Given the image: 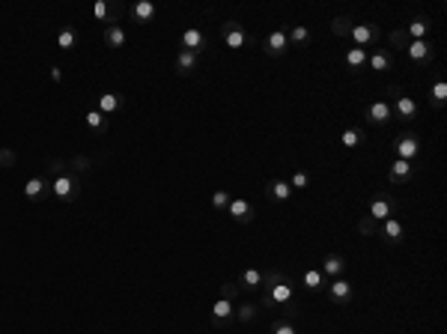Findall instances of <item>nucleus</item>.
Listing matches in <instances>:
<instances>
[{
    "label": "nucleus",
    "instance_id": "obj_1",
    "mask_svg": "<svg viewBox=\"0 0 447 334\" xmlns=\"http://www.w3.org/2000/svg\"><path fill=\"white\" fill-rule=\"evenodd\" d=\"M51 191H54L60 200H72V197H75V182H72V176H57L54 185H51Z\"/></svg>",
    "mask_w": 447,
    "mask_h": 334
},
{
    "label": "nucleus",
    "instance_id": "obj_2",
    "mask_svg": "<svg viewBox=\"0 0 447 334\" xmlns=\"http://www.w3.org/2000/svg\"><path fill=\"white\" fill-rule=\"evenodd\" d=\"M120 104H123V96H117V93L98 96V110L101 114H114V110H120Z\"/></svg>",
    "mask_w": 447,
    "mask_h": 334
},
{
    "label": "nucleus",
    "instance_id": "obj_3",
    "mask_svg": "<svg viewBox=\"0 0 447 334\" xmlns=\"http://www.w3.org/2000/svg\"><path fill=\"white\" fill-rule=\"evenodd\" d=\"M131 12H134L137 21H149V18L155 15V3H152V0H140V3H134Z\"/></svg>",
    "mask_w": 447,
    "mask_h": 334
},
{
    "label": "nucleus",
    "instance_id": "obj_4",
    "mask_svg": "<svg viewBox=\"0 0 447 334\" xmlns=\"http://www.w3.org/2000/svg\"><path fill=\"white\" fill-rule=\"evenodd\" d=\"M182 45H185V51H194V54H197V48L203 45V33H200L197 27L185 30V33H182Z\"/></svg>",
    "mask_w": 447,
    "mask_h": 334
},
{
    "label": "nucleus",
    "instance_id": "obj_5",
    "mask_svg": "<svg viewBox=\"0 0 447 334\" xmlns=\"http://www.w3.org/2000/svg\"><path fill=\"white\" fill-rule=\"evenodd\" d=\"M42 191H45V179H42V176H33V179H27V185H24V194H27L30 200H36Z\"/></svg>",
    "mask_w": 447,
    "mask_h": 334
},
{
    "label": "nucleus",
    "instance_id": "obj_6",
    "mask_svg": "<svg viewBox=\"0 0 447 334\" xmlns=\"http://www.w3.org/2000/svg\"><path fill=\"white\" fill-rule=\"evenodd\" d=\"M397 152H400V158H406V161H409V158L417 152V140H415V137H403V140H400V146H397Z\"/></svg>",
    "mask_w": 447,
    "mask_h": 334
},
{
    "label": "nucleus",
    "instance_id": "obj_7",
    "mask_svg": "<svg viewBox=\"0 0 447 334\" xmlns=\"http://www.w3.org/2000/svg\"><path fill=\"white\" fill-rule=\"evenodd\" d=\"M233 313V304H230V299H218L215 304H212V319H227Z\"/></svg>",
    "mask_w": 447,
    "mask_h": 334
},
{
    "label": "nucleus",
    "instance_id": "obj_8",
    "mask_svg": "<svg viewBox=\"0 0 447 334\" xmlns=\"http://www.w3.org/2000/svg\"><path fill=\"white\" fill-rule=\"evenodd\" d=\"M248 212H251V203L248 200H242V197L239 200H230V215L233 218H248Z\"/></svg>",
    "mask_w": 447,
    "mask_h": 334
},
{
    "label": "nucleus",
    "instance_id": "obj_9",
    "mask_svg": "<svg viewBox=\"0 0 447 334\" xmlns=\"http://www.w3.org/2000/svg\"><path fill=\"white\" fill-rule=\"evenodd\" d=\"M75 42H78L75 30H69V27H66V30H60V36H57V45H60L63 51H72V48H75Z\"/></svg>",
    "mask_w": 447,
    "mask_h": 334
},
{
    "label": "nucleus",
    "instance_id": "obj_10",
    "mask_svg": "<svg viewBox=\"0 0 447 334\" xmlns=\"http://www.w3.org/2000/svg\"><path fill=\"white\" fill-rule=\"evenodd\" d=\"M107 45H110V48L126 45V30H123V27H107Z\"/></svg>",
    "mask_w": 447,
    "mask_h": 334
},
{
    "label": "nucleus",
    "instance_id": "obj_11",
    "mask_svg": "<svg viewBox=\"0 0 447 334\" xmlns=\"http://www.w3.org/2000/svg\"><path fill=\"white\" fill-rule=\"evenodd\" d=\"M227 45H230V48H242V45H245V33H242L239 27L230 24V27H227Z\"/></svg>",
    "mask_w": 447,
    "mask_h": 334
},
{
    "label": "nucleus",
    "instance_id": "obj_12",
    "mask_svg": "<svg viewBox=\"0 0 447 334\" xmlns=\"http://www.w3.org/2000/svg\"><path fill=\"white\" fill-rule=\"evenodd\" d=\"M370 117H373V120H376V123H384V120H387V117H390V107H387V104H384V101H376V104H373V107H370Z\"/></svg>",
    "mask_w": 447,
    "mask_h": 334
},
{
    "label": "nucleus",
    "instance_id": "obj_13",
    "mask_svg": "<svg viewBox=\"0 0 447 334\" xmlns=\"http://www.w3.org/2000/svg\"><path fill=\"white\" fill-rule=\"evenodd\" d=\"M352 36H355V42H358V45H367V42L373 39V30H370L367 24H358V27L352 30Z\"/></svg>",
    "mask_w": 447,
    "mask_h": 334
},
{
    "label": "nucleus",
    "instance_id": "obj_14",
    "mask_svg": "<svg viewBox=\"0 0 447 334\" xmlns=\"http://www.w3.org/2000/svg\"><path fill=\"white\" fill-rule=\"evenodd\" d=\"M409 54H412L415 60H423V57L429 54V45H426L423 39H415V42H412V48H409Z\"/></svg>",
    "mask_w": 447,
    "mask_h": 334
},
{
    "label": "nucleus",
    "instance_id": "obj_15",
    "mask_svg": "<svg viewBox=\"0 0 447 334\" xmlns=\"http://www.w3.org/2000/svg\"><path fill=\"white\" fill-rule=\"evenodd\" d=\"M84 120H87V126H90L93 132H98V129H104V114H101V110H90V114H87Z\"/></svg>",
    "mask_w": 447,
    "mask_h": 334
},
{
    "label": "nucleus",
    "instance_id": "obj_16",
    "mask_svg": "<svg viewBox=\"0 0 447 334\" xmlns=\"http://www.w3.org/2000/svg\"><path fill=\"white\" fill-rule=\"evenodd\" d=\"M271 299L274 301H289L292 299V287H289V284H277V287L271 290Z\"/></svg>",
    "mask_w": 447,
    "mask_h": 334
},
{
    "label": "nucleus",
    "instance_id": "obj_17",
    "mask_svg": "<svg viewBox=\"0 0 447 334\" xmlns=\"http://www.w3.org/2000/svg\"><path fill=\"white\" fill-rule=\"evenodd\" d=\"M268 48H271V51H284V48H287V33L274 30V33L268 36Z\"/></svg>",
    "mask_w": 447,
    "mask_h": 334
},
{
    "label": "nucleus",
    "instance_id": "obj_18",
    "mask_svg": "<svg viewBox=\"0 0 447 334\" xmlns=\"http://www.w3.org/2000/svg\"><path fill=\"white\" fill-rule=\"evenodd\" d=\"M397 110H400L403 117H415L417 104H415V101H412V99H409V96H403V99L397 101Z\"/></svg>",
    "mask_w": 447,
    "mask_h": 334
},
{
    "label": "nucleus",
    "instance_id": "obj_19",
    "mask_svg": "<svg viewBox=\"0 0 447 334\" xmlns=\"http://www.w3.org/2000/svg\"><path fill=\"white\" fill-rule=\"evenodd\" d=\"M370 215L382 221V218H387V215H390V206H387V203H384V200H376V203H373V206H370Z\"/></svg>",
    "mask_w": 447,
    "mask_h": 334
},
{
    "label": "nucleus",
    "instance_id": "obj_20",
    "mask_svg": "<svg viewBox=\"0 0 447 334\" xmlns=\"http://www.w3.org/2000/svg\"><path fill=\"white\" fill-rule=\"evenodd\" d=\"M194 66H197V54H194V51H182V54H179V69L188 72V69H194Z\"/></svg>",
    "mask_w": 447,
    "mask_h": 334
},
{
    "label": "nucleus",
    "instance_id": "obj_21",
    "mask_svg": "<svg viewBox=\"0 0 447 334\" xmlns=\"http://www.w3.org/2000/svg\"><path fill=\"white\" fill-rule=\"evenodd\" d=\"M331 296H334V299H346V296H349V284H346V281H334V284H331Z\"/></svg>",
    "mask_w": 447,
    "mask_h": 334
},
{
    "label": "nucleus",
    "instance_id": "obj_22",
    "mask_svg": "<svg viewBox=\"0 0 447 334\" xmlns=\"http://www.w3.org/2000/svg\"><path fill=\"white\" fill-rule=\"evenodd\" d=\"M259 281H262V274H259L256 268H248V271L242 274V284H245V287H259Z\"/></svg>",
    "mask_w": 447,
    "mask_h": 334
},
{
    "label": "nucleus",
    "instance_id": "obj_23",
    "mask_svg": "<svg viewBox=\"0 0 447 334\" xmlns=\"http://www.w3.org/2000/svg\"><path fill=\"white\" fill-rule=\"evenodd\" d=\"M93 15H96L98 21H104V18L110 15V6H107L104 0H96V6H93Z\"/></svg>",
    "mask_w": 447,
    "mask_h": 334
},
{
    "label": "nucleus",
    "instance_id": "obj_24",
    "mask_svg": "<svg viewBox=\"0 0 447 334\" xmlns=\"http://www.w3.org/2000/svg\"><path fill=\"white\" fill-rule=\"evenodd\" d=\"M304 284H307L310 290H316V287H319V284H322V274H319V271H316V268H310V271L304 274Z\"/></svg>",
    "mask_w": 447,
    "mask_h": 334
},
{
    "label": "nucleus",
    "instance_id": "obj_25",
    "mask_svg": "<svg viewBox=\"0 0 447 334\" xmlns=\"http://www.w3.org/2000/svg\"><path fill=\"white\" fill-rule=\"evenodd\" d=\"M271 194H274L277 200H287L289 197V185L287 182H274V185H271Z\"/></svg>",
    "mask_w": 447,
    "mask_h": 334
},
{
    "label": "nucleus",
    "instance_id": "obj_26",
    "mask_svg": "<svg viewBox=\"0 0 447 334\" xmlns=\"http://www.w3.org/2000/svg\"><path fill=\"white\" fill-rule=\"evenodd\" d=\"M346 60H349V66H361L364 63V48H352L346 54Z\"/></svg>",
    "mask_w": 447,
    "mask_h": 334
},
{
    "label": "nucleus",
    "instance_id": "obj_27",
    "mask_svg": "<svg viewBox=\"0 0 447 334\" xmlns=\"http://www.w3.org/2000/svg\"><path fill=\"white\" fill-rule=\"evenodd\" d=\"M412 173V164L406 161V158H400V161H394V176H409Z\"/></svg>",
    "mask_w": 447,
    "mask_h": 334
},
{
    "label": "nucleus",
    "instance_id": "obj_28",
    "mask_svg": "<svg viewBox=\"0 0 447 334\" xmlns=\"http://www.w3.org/2000/svg\"><path fill=\"white\" fill-rule=\"evenodd\" d=\"M384 233H387V239H400V233H403L400 221H387V224H384Z\"/></svg>",
    "mask_w": 447,
    "mask_h": 334
},
{
    "label": "nucleus",
    "instance_id": "obj_29",
    "mask_svg": "<svg viewBox=\"0 0 447 334\" xmlns=\"http://www.w3.org/2000/svg\"><path fill=\"white\" fill-rule=\"evenodd\" d=\"M212 206H215V209H221V206H230V197H227V191H215V194H212Z\"/></svg>",
    "mask_w": 447,
    "mask_h": 334
},
{
    "label": "nucleus",
    "instance_id": "obj_30",
    "mask_svg": "<svg viewBox=\"0 0 447 334\" xmlns=\"http://www.w3.org/2000/svg\"><path fill=\"white\" fill-rule=\"evenodd\" d=\"M358 143H361L358 132H343V146H358Z\"/></svg>",
    "mask_w": 447,
    "mask_h": 334
},
{
    "label": "nucleus",
    "instance_id": "obj_31",
    "mask_svg": "<svg viewBox=\"0 0 447 334\" xmlns=\"http://www.w3.org/2000/svg\"><path fill=\"white\" fill-rule=\"evenodd\" d=\"M340 268H343V263H340L337 257H331V260H325V271H328V274H337Z\"/></svg>",
    "mask_w": 447,
    "mask_h": 334
},
{
    "label": "nucleus",
    "instance_id": "obj_32",
    "mask_svg": "<svg viewBox=\"0 0 447 334\" xmlns=\"http://www.w3.org/2000/svg\"><path fill=\"white\" fill-rule=\"evenodd\" d=\"M432 96H435L438 101H444V99H447V84H444V81H438V84L432 87Z\"/></svg>",
    "mask_w": 447,
    "mask_h": 334
},
{
    "label": "nucleus",
    "instance_id": "obj_33",
    "mask_svg": "<svg viewBox=\"0 0 447 334\" xmlns=\"http://www.w3.org/2000/svg\"><path fill=\"white\" fill-rule=\"evenodd\" d=\"M370 66L373 69H387V57H384V54H376V57L370 60Z\"/></svg>",
    "mask_w": 447,
    "mask_h": 334
},
{
    "label": "nucleus",
    "instance_id": "obj_34",
    "mask_svg": "<svg viewBox=\"0 0 447 334\" xmlns=\"http://www.w3.org/2000/svg\"><path fill=\"white\" fill-rule=\"evenodd\" d=\"M409 30H412V36H417V39H420V36L426 33V24H423V21H415V24H412Z\"/></svg>",
    "mask_w": 447,
    "mask_h": 334
},
{
    "label": "nucleus",
    "instance_id": "obj_35",
    "mask_svg": "<svg viewBox=\"0 0 447 334\" xmlns=\"http://www.w3.org/2000/svg\"><path fill=\"white\" fill-rule=\"evenodd\" d=\"M292 39H295V42H304V39H307V27H295V30H292Z\"/></svg>",
    "mask_w": 447,
    "mask_h": 334
},
{
    "label": "nucleus",
    "instance_id": "obj_36",
    "mask_svg": "<svg viewBox=\"0 0 447 334\" xmlns=\"http://www.w3.org/2000/svg\"><path fill=\"white\" fill-rule=\"evenodd\" d=\"M292 185H295V188H304V185H307V176H304V173H295V176H292Z\"/></svg>",
    "mask_w": 447,
    "mask_h": 334
},
{
    "label": "nucleus",
    "instance_id": "obj_37",
    "mask_svg": "<svg viewBox=\"0 0 447 334\" xmlns=\"http://www.w3.org/2000/svg\"><path fill=\"white\" fill-rule=\"evenodd\" d=\"M274 334H295V328H292V325H277Z\"/></svg>",
    "mask_w": 447,
    "mask_h": 334
},
{
    "label": "nucleus",
    "instance_id": "obj_38",
    "mask_svg": "<svg viewBox=\"0 0 447 334\" xmlns=\"http://www.w3.org/2000/svg\"><path fill=\"white\" fill-rule=\"evenodd\" d=\"M239 316H242V319H251V316H254V307H242Z\"/></svg>",
    "mask_w": 447,
    "mask_h": 334
}]
</instances>
